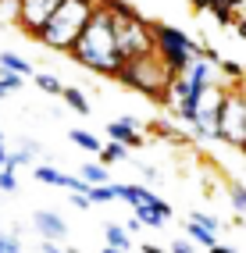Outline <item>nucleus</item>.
Returning a JSON list of instances; mask_svg holds the SVG:
<instances>
[{"mask_svg": "<svg viewBox=\"0 0 246 253\" xmlns=\"http://www.w3.org/2000/svg\"><path fill=\"white\" fill-rule=\"evenodd\" d=\"M72 54L79 64L100 72V75H114L118 79L125 68V50L118 40V18H114V7H96L93 18L86 25V32L79 36V43L72 46Z\"/></svg>", "mask_w": 246, "mask_h": 253, "instance_id": "nucleus-1", "label": "nucleus"}, {"mask_svg": "<svg viewBox=\"0 0 246 253\" xmlns=\"http://www.w3.org/2000/svg\"><path fill=\"white\" fill-rule=\"evenodd\" d=\"M93 11H96L93 0H64L54 11V18L36 32V40L43 46H50V50H72L79 43V36L86 32Z\"/></svg>", "mask_w": 246, "mask_h": 253, "instance_id": "nucleus-2", "label": "nucleus"}, {"mask_svg": "<svg viewBox=\"0 0 246 253\" xmlns=\"http://www.w3.org/2000/svg\"><path fill=\"white\" fill-rule=\"evenodd\" d=\"M118 79L125 82V86H132V89H139V93H146V96H154V100H171L175 72L164 64V57L157 54V50L139 54V57H128Z\"/></svg>", "mask_w": 246, "mask_h": 253, "instance_id": "nucleus-3", "label": "nucleus"}, {"mask_svg": "<svg viewBox=\"0 0 246 253\" xmlns=\"http://www.w3.org/2000/svg\"><path fill=\"white\" fill-rule=\"evenodd\" d=\"M154 43H157V54L164 57V64H168L175 75H186L189 64L196 61L193 54L200 50L182 29H171V25H154Z\"/></svg>", "mask_w": 246, "mask_h": 253, "instance_id": "nucleus-4", "label": "nucleus"}, {"mask_svg": "<svg viewBox=\"0 0 246 253\" xmlns=\"http://www.w3.org/2000/svg\"><path fill=\"white\" fill-rule=\"evenodd\" d=\"M218 139L243 150V143H246V89H228L225 93L221 118H218Z\"/></svg>", "mask_w": 246, "mask_h": 253, "instance_id": "nucleus-5", "label": "nucleus"}, {"mask_svg": "<svg viewBox=\"0 0 246 253\" xmlns=\"http://www.w3.org/2000/svg\"><path fill=\"white\" fill-rule=\"evenodd\" d=\"M114 18H118V40H122L125 57H139V54H150V50H157L154 36L146 32V25H143L128 7L114 4Z\"/></svg>", "mask_w": 246, "mask_h": 253, "instance_id": "nucleus-6", "label": "nucleus"}, {"mask_svg": "<svg viewBox=\"0 0 246 253\" xmlns=\"http://www.w3.org/2000/svg\"><path fill=\"white\" fill-rule=\"evenodd\" d=\"M64 4V0H18V22L36 36V32L54 18V11Z\"/></svg>", "mask_w": 246, "mask_h": 253, "instance_id": "nucleus-7", "label": "nucleus"}, {"mask_svg": "<svg viewBox=\"0 0 246 253\" xmlns=\"http://www.w3.org/2000/svg\"><path fill=\"white\" fill-rule=\"evenodd\" d=\"M218 228L221 221L218 217H210V214H189V221H186V235L196 243V246H204V250H214L218 246Z\"/></svg>", "mask_w": 246, "mask_h": 253, "instance_id": "nucleus-8", "label": "nucleus"}, {"mask_svg": "<svg viewBox=\"0 0 246 253\" xmlns=\"http://www.w3.org/2000/svg\"><path fill=\"white\" fill-rule=\"evenodd\" d=\"M32 228L43 235V243H61L68 235V221L57 211H36L32 214Z\"/></svg>", "mask_w": 246, "mask_h": 253, "instance_id": "nucleus-9", "label": "nucleus"}, {"mask_svg": "<svg viewBox=\"0 0 246 253\" xmlns=\"http://www.w3.org/2000/svg\"><path fill=\"white\" fill-rule=\"evenodd\" d=\"M107 139L122 143V146H128V150L143 146V136H139V128H132V125L125 122V118H114V122H107Z\"/></svg>", "mask_w": 246, "mask_h": 253, "instance_id": "nucleus-10", "label": "nucleus"}, {"mask_svg": "<svg viewBox=\"0 0 246 253\" xmlns=\"http://www.w3.org/2000/svg\"><path fill=\"white\" fill-rule=\"evenodd\" d=\"M79 178H86L89 185H107L111 182V171L104 168V161H86L79 168Z\"/></svg>", "mask_w": 246, "mask_h": 253, "instance_id": "nucleus-11", "label": "nucleus"}, {"mask_svg": "<svg viewBox=\"0 0 246 253\" xmlns=\"http://www.w3.org/2000/svg\"><path fill=\"white\" fill-rule=\"evenodd\" d=\"M104 239H107V246H114V250H128V246H132L128 228L118 225V221H107V225H104Z\"/></svg>", "mask_w": 246, "mask_h": 253, "instance_id": "nucleus-12", "label": "nucleus"}, {"mask_svg": "<svg viewBox=\"0 0 246 253\" xmlns=\"http://www.w3.org/2000/svg\"><path fill=\"white\" fill-rule=\"evenodd\" d=\"M68 139H72L79 150H86V154H100V150H104V143L96 139L93 132H86V128H72V132H68Z\"/></svg>", "mask_w": 246, "mask_h": 253, "instance_id": "nucleus-13", "label": "nucleus"}, {"mask_svg": "<svg viewBox=\"0 0 246 253\" xmlns=\"http://www.w3.org/2000/svg\"><path fill=\"white\" fill-rule=\"evenodd\" d=\"M0 68H7V72H14V75H32V64L25 61V57H18L14 54V50H4V54H0Z\"/></svg>", "mask_w": 246, "mask_h": 253, "instance_id": "nucleus-14", "label": "nucleus"}, {"mask_svg": "<svg viewBox=\"0 0 246 253\" xmlns=\"http://www.w3.org/2000/svg\"><path fill=\"white\" fill-rule=\"evenodd\" d=\"M61 100H64V104H68L75 114H89V100H86V93H82V89H75V86H64Z\"/></svg>", "mask_w": 246, "mask_h": 253, "instance_id": "nucleus-15", "label": "nucleus"}, {"mask_svg": "<svg viewBox=\"0 0 246 253\" xmlns=\"http://www.w3.org/2000/svg\"><path fill=\"white\" fill-rule=\"evenodd\" d=\"M89 200H93V204H114V200H118V182L93 185V189H89Z\"/></svg>", "mask_w": 246, "mask_h": 253, "instance_id": "nucleus-16", "label": "nucleus"}, {"mask_svg": "<svg viewBox=\"0 0 246 253\" xmlns=\"http://www.w3.org/2000/svg\"><path fill=\"white\" fill-rule=\"evenodd\" d=\"M228 204H232L236 214H246V185H243V182H232V185H228Z\"/></svg>", "mask_w": 246, "mask_h": 253, "instance_id": "nucleus-17", "label": "nucleus"}, {"mask_svg": "<svg viewBox=\"0 0 246 253\" xmlns=\"http://www.w3.org/2000/svg\"><path fill=\"white\" fill-rule=\"evenodd\" d=\"M22 89V75H14L7 68H0V100H4L7 93H18Z\"/></svg>", "mask_w": 246, "mask_h": 253, "instance_id": "nucleus-18", "label": "nucleus"}, {"mask_svg": "<svg viewBox=\"0 0 246 253\" xmlns=\"http://www.w3.org/2000/svg\"><path fill=\"white\" fill-rule=\"evenodd\" d=\"M128 157V146H122V143H104V150H100V161L104 164H114V161H125Z\"/></svg>", "mask_w": 246, "mask_h": 253, "instance_id": "nucleus-19", "label": "nucleus"}, {"mask_svg": "<svg viewBox=\"0 0 246 253\" xmlns=\"http://www.w3.org/2000/svg\"><path fill=\"white\" fill-rule=\"evenodd\" d=\"M36 86H40L46 96H61V93H64V86H61L57 75H36Z\"/></svg>", "mask_w": 246, "mask_h": 253, "instance_id": "nucleus-20", "label": "nucleus"}, {"mask_svg": "<svg viewBox=\"0 0 246 253\" xmlns=\"http://www.w3.org/2000/svg\"><path fill=\"white\" fill-rule=\"evenodd\" d=\"M18 189V175H14V168H0V193H14Z\"/></svg>", "mask_w": 246, "mask_h": 253, "instance_id": "nucleus-21", "label": "nucleus"}, {"mask_svg": "<svg viewBox=\"0 0 246 253\" xmlns=\"http://www.w3.org/2000/svg\"><path fill=\"white\" fill-rule=\"evenodd\" d=\"M0 253H22V243H18V235H11L0 228Z\"/></svg>", "mask_w": 246, "mask_h": 253, "instance_id": "nucleus-22", "label": "nucleus"}, {"mask_svg": "<svg viewBox=\"0 0 246 253\" xmlns=\"http://www.w3.org/2000/svg\"><path fill=\"white\" fill-rule=\"evenodd\" d=\"M139 175H143L146 185H157V182H161V171H157L154 164H143V168H139Z\"/></svg>", "mask_w": 246, "mask_h": 253, "instance_id": "nucleus-23", "label": "nucleus"}, {"mask_svg": "<svg viewBox=\"0 0 246 253\" xmlns=\"http://www.w3.org/2000/svg\"><path fill=\"white\" fill-rule=\"evenodd\" d=\"M68 200H72V207H75V211H89V207H93V200H89V193H72Z\"/></svg>", "mask_w": 246, "mask_h": 253, "instance_id": "nucleus-24", "label": "nucleus"}, {"mask_svg": "<svg viewBox=\"0 0 246 253\" xmlns=\"http://www.w3.org/2000/svg\"><path fill=\"white\" fill-rule=\"evenodd\" d=\"M29 161H36V157H32L25 146H18V150L11 154V168H22V164H29Z\"/></svg>", "mask_w": 246, "mask_h": 253, "instance_id": "nucleus-25", "label": "nucleus"}, {"mask_svg": "<svg viewBox=\"0 0 246 253\" xmlns=\"http://www.w3.org/2000/svg\"><path fill=\"white\" fill-rule=\"evenodd\" d=\"M171 253H196V243L193 239H175L171 243Z\"/></svg>", "mask_w": 246, "mask_h": 253, "instance_id": "nucleus-26", "label": "nucleus"}, {"mask_svg": "<svg viewBox=\"0 0 246 253\" xmlns=\"http://www.w3.org/2000/svg\"><path fill=\"white\" fill-rule=\"evenodd\" d=\"M22 146L29 150V154H32V157H40V154H43V146H40L36 139H22Z\"/></svg>", "mask_w": 246, "mask_h": 253, "instance_id": "nucleus-27", "label": "nucleus"}, {"mask_svg": "<svg viewBox=\"0 0 246 253\" xmlns=\"http://www.w3.org/2000/svg\"><path fill=\"white\" fill-rule=\"evenodd\" d=\"M43 253H75V250H64L61 243H43Z\"/></svg>", "mask_w": 246, "mask_h": 253, "instance_id": "nucleus-28", "label": "nucleus"}, {"mask_svg": "<svg viewBox=\"0 0 246 253\" xmlns=\"http://www.w3.org/2000/svg\"><path fill=\"white\" fill-rule=\"evenodd\" d=\"M125 228H128V235H132V232H143V221H139V217L132 214V217H128V225H125Z\"/></svg>", "mask_w": 246, "mask_h": 253, "instance_id": "nucleus-29", "label": "nucleus"}, {"mask_svg": "<svg viewBox=\"0 0 246 253\" xmlns=\"http://www.w3.org/2000/svg\"><path fill=\"white\" fill-rule=\"evenodd\" d=\"M139 253H164V250H161V246H154V243H143V246H139Z\"/></svg>", "mask_w": 246, "mask_h": 253, "instance_id": "nucleus-30", "label": "nucleus"}, {"mask_svg": "<svg viewBox=\"0 0 246 253\" xmlns=\"http://www.w3.org/2000/svg\"><path fill=\"white\" fill-rule=\"evenodd\" d=\"M11 164V154H7V146H0V168H7Z\"/></svg>", "mask_w": 246, "mask_h": 253, "instance_id": "nucleus-31", "label": "nucleus"}, {"mask_svg": "<svg viewBox=\"0 0 246 253\" xmlns=\"http://www.w3.org/2000/svg\"><path fill=\"white\" fill-rule=\"evenodd\" d=\"M193 7H214V0H189Z\"/></svg>", "mask_w": 246, "mask_h": 253, "instance_id": "nucleus-32", "label": "nucleus"}, {"mask_svg": "<svg viewBox=\"0 0 246 253\" xmlns=\"http://www.w3.org/2000/svg\"><path fill=\"white\" fill-rule=\"evenodd\" d=\"M210 253H239V250H232V246H221V243H218V246L210 250Z\"/></svg>", "mask_w": 246, "mask_h": 253, "instance_id": "nucleus-33", "label": "nucleus"}, {"mask_svg": "<svg viewBox=\"0 0 246 253\" xmlns=\"http://www.w3.org/2000/svg\"><path fill=\"white\" fill-rule=\"evenodd\" d=\"M239 32H243V40H246V18H243V22H239Z\"/></svg>", "mask_w": 246, "mask_h": 253, "instance_id": "nucleus-34", "label": "nucleus"}, {"mask_svg": "<svg viewBox=\"0 0 246 253\" xmlns=\"http://www.w3.org/2000/svg\"><path fill=\"white\" fill-rule=\"evenodd\" d=\"M104 253H125V250H114V246H104Z\"/></svg>", "mask_w": 246, "mask_h": 253, "instance_id": "nucleus-35", "label": "nucleus"}, {"mask_svg": "<svg viewBox=\"0 0 246 253\" xmlns=\"http://www.w3.org/2000/svg\"><path fill=\"white\" fill-rule=\"evenodd\" d=\"M0 146H4V132H0Z\"/></svg>", "mask_w": 246, "mask_h": 253, "instance_id": "nucleus-36", "label": "nucleus"}, {"mask_svg": "<svg viewBox=\"0 0 246 253\" xmlns=\"http://www.w3.org/2000/svg\"><path fill=\"white\" fill-rule=\"evenodd\" d=\"M243 154H246V143H243Z\"/></svg>", "mask_w": 246, "mask_h": 253, "instance_id": "nucleus-37", "label": "nucleus"}]
</instances>
